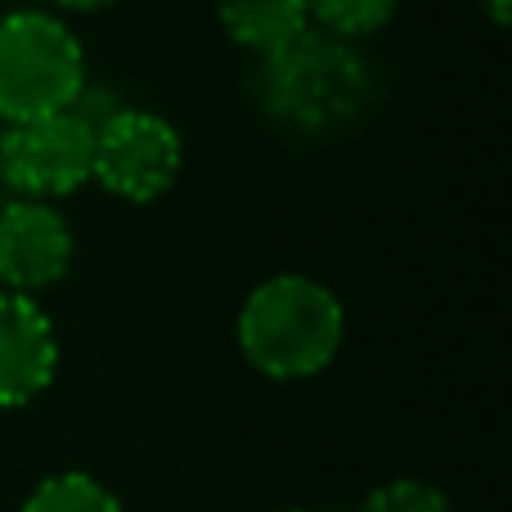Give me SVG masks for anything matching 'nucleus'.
<instances>
[{"instance_id":"obj_6","label":"nucleus","mask_w":512,"mask_h":512,"mask_svg":"<svg viewBox=\"0 0 512 512\" xmlns=\"http://www.w3.org/2000/svg\"><path fill=\"white\" fill-rule=\"evenodd\" d=\"M72 265V230L45 203H9L0 207V279L5 292L50 288Z\"/></svg>"},{"instance_id":"obj_4","label":"nucleus","mask_w":512,"mask_h":512,"mask_svg":"<svg viewBox=\"0 0 512 512\" xmlns=\"http://www.w3.org/2000/svg\"><path fill=\"white\" fill-rule=\"evenodd\" d=\"M95 171V126L81 113H54L18 122L0 140V176L27 194V203L63 198L81 189Z\"/></svg>"},{"instance_id":"obj_7","label":"nucleus","mask_w":512,"mask_h":512,"mask_svg":"<svg viewBox=\"0 0 512 512\" xmlns=\"http://www.w3.org/2000/svg\"><path fill=\"white\" fill-rule=\"evenodd\" d=\"M59 342L32 297L0 292V409L36 400L54 382Z\"/></svg>"},{"instance_id":"obj_9","label":"nucleus","mask_w":512,"mask_h":512,"mask_svg":"<svg viewBox=\"0 0 512 512\" xmlns=\"http://www.w3.org/2000/svg\"><path fill=\"white\" fill-rule=\"evenodd\" d=\"M23 512H122L117 495L86 472H59L27 495Z\"/></svg>"},{"instance_id":"obj_3","label":"nucleus","mask_w":512,"mask_h":512,"mask_svg":"<svg viewBox=\"0 0 512 512\" xmlns=\"http://www.w3.org/2000/svg\"><path fill=\"white\" fill-rule=\"evenodd\" d=\"M86 86L81 41L50 14L18 9L0 18V117L36 122L68 113Z\"/></svg>"},{"instance_id":"obj_5","label":"nucleus","mask_w":512,"mask_h":512,"mask_svg":"<svg viewBox=\"0 0 512 512\" xmlns=\"http://www.w3.org/2000/svg\"><path fill=\"white\" fill-rule=\"evenodd\" d=\"M180 171V135L171 122L140 108L113 113L95 126V171L90 176L126 203H153Z\"/></svg>"},{"instance_id":"obj_1","label":"nucleus","mask_w":512,"mask_h":512,"mask_svg":"<svg viewBox=\"0 0 512 512\" xmlns=\"http://www.w3.org/2000/svg\"><path fill=\"white\" fill-rule=\"evenodd\" d=\"M369 68L346 41L328 32H301L297 41L265 54L256 95L292 131H328L369 104Z\"/></svg>"},{"instance_id":"obj_10","label":"nucleus","mask_w":512,"mask_h":512,"mask_svg":"<svg viewBox=\"0 0 512 512\" xmlns=\"http://www.w3.org/2000/svg\"><path fill=\"white\" fill-rule=\"evenodd\" d=\"M306 14L319 18V27L342 41V36H364L387 27L396 14V0H306Z\"/></svg>"},{"instance_id":"obj_11","label":"nucleus","mask_w":512,"mask_h":512,"mask_svg":"<svg viewBox=\"0 0 512 512\" xmlns=\"http://www.w3.org/2000/svg\"><path fill=\"white\" fill-rule=\"evenodd\" d=\"M360 512H454V508L436 486L400 477V481H387V486L373 490Z\"/></svg>"},{"instance_id":"obj_8","label":"nucleus","mask_w":512,"mask_h":512,"mask_svg":"<svg viewBox=\"0 0 512 512\" xmlns=\"http://www.w3.org/2000/svg\"><path fill=\"white\" fill-rule=\"evenodd\" d=\"M306 0H221V23L239 45L274 54L306 32Z\"/></svg>"},{"instance_id":"obj_2","label":"nucleus","mask_w":512,"mask_h":512,"mask_svg":"<svg viewBox=\"0 0 512 512\" xmlns=\"http://www.w3.org/2000/svg\"><path fill=\"white\" fill-rule=\"evenodd\" d=\"M239 342L243 355L270 378H310L342 346V306L324 283L279 274L248 297Z\"/></svg>"},{"instance_id":"obj_13","label":"nucleus","mask_w":512,"mask_h":512,"mask_svg":"<svg viewBox=\"0 0 512 512\" xmlns=\"http://www.w3.org/2000/svg\"><path fill=\"white\" fill-rule=\"evenodd\" d=\"M59 5H68V9H104V5H113V0H59Z\"/></svg>"},{"instance_id":"obj_14","label":"nucleus","mask_w":512,"mask_h":512,"mask_svg":"<svg viewBox=\"0 0 512 512\" xmlns=\"http://www.w3.org/2000/svg\"><path fill=\"white\" fill-rule=\"evenodd\" d=\"M288 512H315V508H288Z\"/></svg>"},{"instance_id":"obj_12","label":"nucleus","mask_w":512,"mask_h":512,"mask_svg":"<svg viewBox=\"0 0 512 512\" xmlns=\"http://www.w3.org/2000/svg\"><path fill=\"white\" fill-rule=\"evenodd\" d=\"M486 5V14L495 18V23H508V14H512V0H481Z\"/></svg>"}]
</instances>
